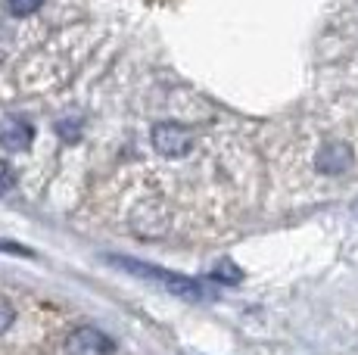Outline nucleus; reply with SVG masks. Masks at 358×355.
Segmentation results:
<instances>
[{
	"label": "nucleus",
	"instance_id": "obj_3",
	"mask_svg": "<svg viewBox=\"0 0 358 355\" xmlns=\"http://www.w3.org/2000/svg\"><path fill=\"white\" fill-rule=\"evenodd\" d=\"M66 349H69V355H113L115 343H113V337H106L97 327H78V331L69 337Z\"/></svg>",
	"mask_w": 358,
	"mask_h": 355
},
{
	"label": "nucleus",
	"instance_id": "obj_8",
	"mask_svg": "<svg viewBox=\"0 0 358 355\" xmlns=\"http://www.w3.org/2000/svg\"><path fill=\"white\" fill-rule=\"evenodd\" d=\"M13 321H16V309H13V303L6 296H0V333L10 331Z\"/></svg>",
	"mask_w": 358,
	"mask_h": 355
},
{
	"label": "nucleus",
	"instance_id": "obj_4",
	"mask_svg": "<svg viewBox=\"0 0 358 355\" xmlns=\"http://www.w3.org/2000/svg\"><path fill=\"white\" fill-rule=\"evenodd\" d=\"M315 166L324 175H343L349 166H352V147L343 140H327L324 147L315 156Z\"/></svg>",
	"mask_w": 358,
	"mask_h": 355
},
{
	"label": "nucleus",
	"instance_id": "obj_1",
	"mask_svg": "<svg viewBox=\"0 0 358 355\" xmlns=\"http://www.w3.org/2000/svg\"><path fill=\"white\" fill-rule=\"evenodd\" d=\"M113 262L119 265V268H125L128 275L143 277V281L162 287V290L175 293V296H181V299H206L209 296V290H206L203 284L194 281V277H187V275H178V271H165L159 265L137 262V259H131V256H113Z\"/></svg>",
	"mask_w": 358,
	"mask_h": 355
},
{
	"label": "nucleus",
	"instance_id": "obj_9",
	"mask_svg": "<svg viewBox=\"0 0 358 355\" xmlns=\"http://www.w3.org/2000/svg\"><path fill=\"white\" fill-rule=\"evenodd\" d=\"M13 187H16V172L10 162H0V194H10Z\"/></svg>",
	"mask_w": 358,
	"mask_h": 355
},
{
	"label": "nucleus",
	"instance_id": "obj_7",
	"mask_svg": "<svg viewBox=\"0 0 358 355\" xmlns=\"http://www.w3.org/2000/svg\"><path fill=\"white\" fill-rule=\"evenodd\" d=\"M41 3H44V0H6V10H10L13 16H31V13L41 10Z\"/></svg>",
	"mask_w": 358,
	"mask_h": 355
},
{
	"label": "nucleus",
	"instance_id": "obj_6",
	"mask_svg": "<svg viewBox=\"0 0 358 355\" xmlns=\"http://www.w3.org/2000/svg\"><path fill=\"white\" fill-rule=\"evenodd\" d=\"M212 281H218V284H237V281H243V271H240L237 265L231 262V259H222V262L212 268Z\"/></svg>",
	"mask_w": 358,
	"mask_h": 355
},
{
	"label": "nucleus",
	"instance_id": "obj_5",
	"mask_svg": "<svg viewBox=\"0 0 358 355\" xmlns=\"http://www.w3.org/2000/svg\"><path fill=\"white\" fill-rule=\"evenodd\" d=\"M31 138H34V128L25 119H19V115H6V119L0 122V147L10 150V153L29 150Z\"/></svg>",
	"mask_w": 358,
	"mask_h": 355
},
{
	"label": "nucleus",
	"instance_id": "obj_2",
	"mask_svg": "<svg viewBox=\"0 0 358 355\" xmlns=\"http://www.w3.org/2000/svg\"><path fill=\"white\" fill-rule=\"evenodd\" d=\"M156 153L169 156V159H181L194 150V128L181 125V122H156L150 131Z\"/></svg>",
	"mask_w": 358,
	"mask_h": 355
}]
</instances>
